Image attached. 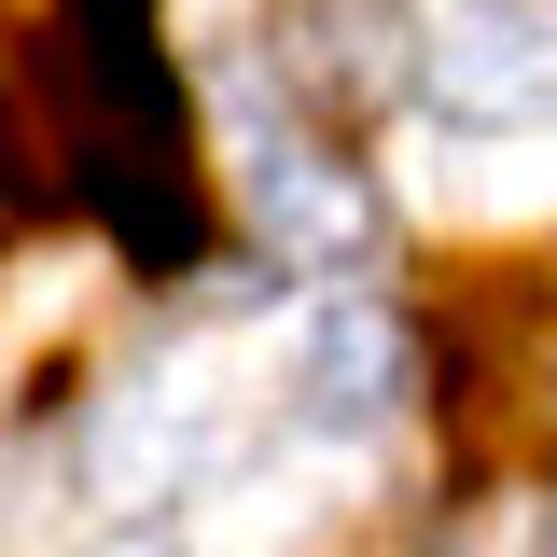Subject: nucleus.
I'll list each match as a JSON object with an SVG mask.
<instances>
[{
	"mask_svg": "<svg viewBox=\"0 0 557 557\" xmlns=\"http://www.w3.org/2000/svg\"><path fill=\"white\" fill-rule=\"evenodd\" d=\"M0 153L28 182H84L139 265L196 251L182 84L153 57V0H0Z\"/></svg>",
	"mask_w": 557,
	"mask_h": 557,
	"instance_id": "f257e3e1",
	"label": "nucleus"
},
{
	"mask_svg": "<svg viewBox=\"0 0 557 557\" xmlns=\"http://www.w3.org/2000/svg\"><path fill=\"white\" fill-rule=\"evenodd\" d=\"M265 70H278L293 112L376 126V112L418 84V14H405V0H278V14H265Z\"/></svg>",
	"mask_w": 557,
	"mask_h": 557,
	"instance_id": "f03ea898",
	"label": "nucleus"
},
{
	"mask_svg": "<svg viewBox=\"0 0 557 557\" xmlns=\"http://www.w3.org/2000/svg\"><path fill=\"white\" fill-rule=\"evenodd\" d=\"M418 84H432L446 126H557V14L474 0V14L418 57Z\"/></svg>",
	"mask_w": 557,
	"mask_h": 557,
	"instance_id": "7ed1b4c3",
	"label": "nucleus"
},
{
	"mask_svg": "<svg viewBox=\"0 0 557 557\" xmlns=\"http://www.w3.org/2000/svg\"><path fill=\"white\" fill-rule=\"evenodd\" d=\"M237 182H251V209H265V237L293 251V265H376V182H362V168H335L321 139L251 126Z\"/></svg>",
	"mask_w": 557,
	"mask_h": 557,
	"instance_id": "20e7f679",
	"label": "nucleus"
},
{
	"mask_svg": "<svg viewBox=\"0 0 557 557\" xmlns=\"http://www.w3.org/2000/svg\"><path fill=\"white\" fill-rule=\"evenodd\" d=\"M405 376H418V348H405V321L391 307H321L307 321V348H293V405L321 418V432H376V418L405 405Z\"/></svg>",
	"mask_w": 557,
	"mask_h": 557,
	"instance_id": "39448f33",
	"label": "nucleus"
},
{
	"mask_svg": "<svg viewBox=\"0 0 557 557\" xmlns=\"http://www.w3.org/2000/svg\"><path fill=\"white\" fill-rule=\"evenodd\" d=\"M112 557H168V544H112Z\"/></svg>",
	"mask_w": 557,
	"mask_h": 557,
	"instance_id": "423d86ee",
	"label": "nucleus"
}]
</instances>
